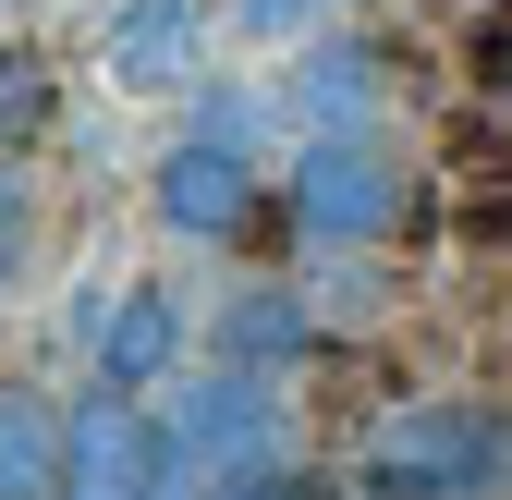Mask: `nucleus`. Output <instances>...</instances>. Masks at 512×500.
<instances>
[{"label":"nucleus","instance_id":"f257e3e1","mask_svg":"<svg viewBox=\"0 0 512 500\" xmlns=\"http://www.w3.org/2000/svg\"><path fill=\"white\" fill-rule=\"evenodd\" d=\"M281 220L317 244V257H378L427 220V171L391 135H305L281 171Z\"/></svg>","mask_w":512,"mask_h":500},{"label":"nucleus","instance_id":"f03ea898","mask_svg":"<svg viewBox=\"0 0 512 500\" xmlns=\"http://www.w3.org/2000/svg\"><path fill=\"white\" fill-rule=\"evenodd\" d=\"M378 500H512V403H403L366 427Z\"/></svg>","mask_w":512,"mask_h":500},{"label":"nucleus","instance_id":"7ed1b4c3","mask_svg":"<svg viewBox=\"0 0 512 500\" xmlns=\"http://www.w3.org/2000/svg\"><path fill=\"white\" fill-rule=\"evenodd\" d=\"M391 86H403L391 37H305V61L281 74V122H305V135H391Z\"/></svg>","mask_w":512,"mask_h":500},{"label":"nucleus","instance_id":"20e7f679","mask_svg":"<svg viewBox=\"0 0 512 500\" xmlns=\"http://www.w3.org/2000/svg\"><path fill=\"white\" fill-rule=\"evenodd\" d=\"M159 427H171V440L196 452L208 476H232V464H269V452H293V403H281V379H256V366H232V354H220V366H208V379L183 391V403H171Z\"/></svg>","mask_w":512,"mask_h":500},{"label":"nucleus","instance_id":"39448f33","mask_svg":"<svg viewBox=\"0 0 512 500\" xmlns=\"http://www.w3.org/2000/svg\"><path fill=\"white\" fill-rule=\"evenodd\" d=\"M147 208H159L183 244H244V232H256V208H269V183H256V159H244V147L183 135V147L147 171Z\"/></svg>","mask_w":512,"mask_h":500},{"label":"nucleus","instance_id":"423d86ee","mask_svg":"<svg viewBox=\"0 0 512 500\" xmlns=\"http://www.w3.org/2000/svg\"><path fill=\"white\" fill-rule=\"evenodd\" d=\"M159 488V427L135 415V391H86L61 415V500H147Z\"/></svg>","mask_w":512,"mask_h":500},{"label":"nucleus","instance_id":"0eeeda50","mask_svg":"<svg viewBox=\"0 0 512 500\" xmlns=\"http://www.w3.org/2000/svg\"><path fill=\"white\" fill-rule=\"evenodd\" d=\"M98 61L135 98H183L196 61H208V0H110L98 13Z\"/></svg>","mask_w":512,"mask_h":500},{"label":"nucleus","instance_id":"6e6552de","mask_svg":"<svg viewBox=\"0 0 512 500\" xmlns=\"http://www.w3.org/2000/svg\"><path fill=\"white\" fill-rule=\"evenodd\" d=\"M74 330H86V354H98L110 391H159L171 366H183V305H171L159 281H135V293H86Z\"/></svg>","mask_w":512,"mask_h":500},{"label":"nucleus","instance_id":"1a4fd4ad","mask_svg":"<svg viewBox=\"0 0 512 500\" xmlns=\"http://www.w3.org/2000/svg\"><path fill=\"white\" fill-rule=\"evenodd\" d=\"M317 342H330V318H317V293H293V281H256V293H232V305H220V354H232V366H256V379H281V366H317Z\"/></svg>","mask_w":512,"mask_h":500},{"label":"nucleus","instance_id":"9d476101","mask_svg":"<svg viewBox=\"0 0 512 500\" xmlns=\"http://www.w3.org/2000/svg\"><path fill=\"white\" fill-rule=\"evenodd\" d=\"M0 500H61V415L37 391H0Z\"/></svg>","mask_w":512,"mask_h":500},{"label":"nucleus","instance_id":"9b49d317","mask_svg":"<svg viewBox=\"0 0 512 500\" xmlns=\"http://www.w3.org/2000/svg\"><path fill=\"white\" fill-rule=\"evenodd\" d=\"M49 110H61L49 49H0V147H37V135H49Z\"/></svg>","mask_w":512,"mask_h":500},{"label":"nucleus","instance_id":"f8f14e48","mask_svg":"<svg viewBox=\"0 0 512 500\" xmlns=\"http://www.w3.org/2000/svg\"><path fill=\"white\" fill-rule=\"evenodd\" d=\"M305 293H317V318H330V330H366L378 305H391V269H366V257H342V269H317Z\"/></svg>","mask_w":512,"mask_h":500},{"label":"nucleus","instance_id":"ddd939ff","mask_svg":"<svg viewBox=\"0 0 512 500\" xmlns=\"http://www.w3.org/2000/svg\"><path fill=\"white\" fill-rule=\"evenodd\" d=\"M452 183L464 196H512V122H452Z\"/></svg>","mask_w":512,"mask_h":500},{"label":"nucleus","instance_id":"4468645a","mask_svg":"<svg viewBox=\"0 0 512 500\" xmlns=\"http://www.w3.org/2000/svg\"><path fill=\"white\" fill-rule=\"evenodd\" d=\"M196 135H220V147L256 159V135H269V98H256V86H196Z\"/></svg>","mask_w":512,"mask_h":500},{"label":"nucleus","instance_id":"2eb2a0df","mask_svg":"<svg viewBox=\"0 0 512 500\" xmlns=\"http://www.w3.org/2000/svg\"><path fill=\"white\" fill-rule=\"evenodd\" d=\"M464 74H476L488 98H512V0H488V13L464 25Z\"/></svg>","mask_w":512,"mask_h":500},{"label":"nucleus","instance_id":"dca6fc26","mask_svg":"<svg viewBox=\"0 0 512 500\" xmlns=\"http://www.w3.org/2000/svg\"><path fill=\"white\" fill-rule=\"evenodd\" d=\"M208 500H317V476H305L293 452H269V464H232V476H208Z\"/></svg>","mask_w":512,"mask_h":500},{"label":"nucleus","instance_id":"f3484780","mask_svg":"<svg viewBox=\"0 0 512 500\" xmlns=\"http://www.w3.org/2000/svg\"><path fill=\"white\" fill-rule=\"evenodd\" d=\"M330 13H354V0H232V25H256V37H317Z\"/></svg>","mask_w":512,"mask_h":500},{"label":"nucleus","instance_id":"a211bd4d","mask_svg":"<svg viewBox=\"0 0 512 500\" xmlns=\"http://www.w3.org/2000/svg\"><path fill=\"white\" fill-rule=\"evenodd\" d=\"M25 232H37L25 220V159L0 147V293H13V269H25Z\"/></svg>","mask_w":512,"mask_h":500}]
</instances>
